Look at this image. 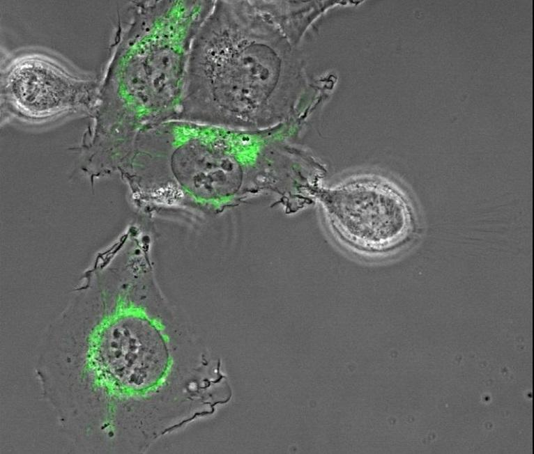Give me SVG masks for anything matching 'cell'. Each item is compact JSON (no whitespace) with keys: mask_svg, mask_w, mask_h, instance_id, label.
<instances>
[{"mask_svg":"<svg viewBox=\"0 0 534 454\" xmlns=\"http://www.w3.org/2000/svg\"><path fill=\"white\" fill-rule=\"evenodd\" d=\"M156 291L123 259L99 254L48 327L36 365L42 394L79 449H132L167 362Z\"/></svg>","mask_w":534,"mask_h":454,"instance_id":"1","label":"cell"},{"mask_svg":"<svg viewBox=\"0 0 534 454\" xmlns=\"http://www.w3.org/2000/svg\"><path fill=\"white\" fill-rule=\"evenodd\" d=\"M270 21L252 1H215L193 40L174 119L247 130L264 123L280 72Z\"/></svg>","mask_w":534,"mask_h":454,"instance_id":"2","label":"cell"},{"mask_svg":"<svg viewBox=\"0 0 534 454\" xmlns=\"http://www.w3.org/2000/svg\"><path fill=\"white\" fill-rule=\"evenodd\" d=\"M157 136L166 176L151 195L154 203L220 209L252 190L264 143L258 133L173 119L160 125Z\"/></svg>","mask_w":534,"mask_h":454,"instance_id":"3","label":"cell"},{"mask_svg":"<svg viewBox=\"0 0 534 454\" xmlns=\"http://www.w3.org/2000/svg\"><path fill=\"white\" fill-rule=\"evenodd\" d=\"M319 202L333 235L350 249L381 255L404 244L415 228L410 201L390 180L372 174L325 189Z\"/></svg>","mask_w":534,"mask_h":454,"instance_id":"4","label":"cell"}]
</instances>
